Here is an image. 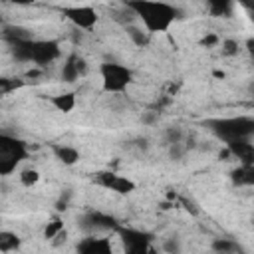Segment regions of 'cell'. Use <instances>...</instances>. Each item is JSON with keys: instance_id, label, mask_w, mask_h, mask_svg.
<instances>
[{"instance_id": "33", "label": "cell", "mask_w": 254, "mask_h": 254, "mask_svg": "<svg viewBox=\"0 0 254 254\" xmlns=\"http://www.w3.org/2000/svg\"><path fill=\"white\" fill-rule=\"evenodd\" d=\"M246 93H248L250 97H254V79L248 81V85H246Z\"/></svg>"}, {"instance_id": "9", "label": "cell", "mask_w": 254, "mask_h": 254, "mask_svg": "<svg viewBox=\"0 0 254 254\" xmlns=\"http://www.w3.org/2000/svg\"><path fill=\"white\" fill-rule=\"evenodd\" d=\"M97 183L105 189H111L119 194H129L131 190H135V183L127 177H121L117 173H109V171H103L97 175Z\"/></svg>"}, {"instance_id": "24", "label": "cell", "mask_w": 254, "mask_h": 254, "mask_svg": "<svg viewBox=\"0 0 254 254\" xmlns=\"http://www.w3.org/2000/svg\"><path fill=\"white\" fill-rule=\"evenodd\" d=\"M165 141H167V145L181 143V141H185V131H183L181 127H177V125L167 127V129H165Z\"/></svg>"}, {"instance_id": "13", "label": "cell", "mask_w": 254, "mask_h": 254, "mask_svg": "<svg viewBox=\"0 0 254 254\" xmlns=\"http://www.w3.org/2000/svg\"><path fill=\"white\" fill-rule=\"evenodd\" d=\"M81 77V71H79V56L77 54H69L62 65V81L65 83H73Z\"/></svg>"}, {"instance_id": "3", "label": "cell", "mask_w": 254, "mask_h": 254, "mask_svg": "<svg viewBox=\"0 0 254 254\" xmlns=\"http://www.w3.org/2000/svg\"><path fill=\"white\" fill-rule=\"evenodd\" d=\"M204 125L214 133V137H218L224 143H230V141H250L254 137V117H250V115L208 119Z\"/></svg>"}, {"instance_id": "25", "label": "cell", "mask_w": 254, "mask_h": 254, "mask_svg": "<svg viewBox=\"0 0 254 254\" xmlns=\"http://www.w3.org/2000/svg\"><path fill=\"white\" fill-rule=\"evenodd\" d=\"M40 181V173L36 171V169H22L20 171V183L24 185V187H34L36 183Z\"/></svg>"}, {"instance_id": "22", "label": "cell", "mask_w": 254, "mask_h": 254, "mask_svg": "<svg viewBox=\"0 0 254 254\" xmlns=\"http://www.w3.org/2000/svg\"><path fill=\"white\" fill-rule=\"evenodd\" d=\"M163 250H165L167 254H181V250H183V242H181V238H179L177 234L167 236V238L163 240Z\"/></svg>"}, {"instance_id": "12", "label": "cell", "mask_w": 254, "mask_h": 254, "mask_svg": "<svg viewBox=\"0 0 254 254\" xmlns=\"http://www.w3.org/2000/svg\"><path fill=\"white\" fill-rule=\"evenodd\" d=\"M230 181L234 187H254V165H238L230 171Z\"/></svg>"}, {"instance_id": "23", "label": "cell", "mask_w": 254, "mask_h": 254, "mask_svg": "<svg viewBox=\"0 0 254 254\" xmlns=\"http://www.w3.org/2000/svg\"><path fill=\"white\" fill-rule=\"evenodd\" d=\"M187 153H189V147H187L185 141L169 145V159H171V161H183Z\"/></svg>"}, {"instance_id": "16", "label": "cell", "mask_w": 254, "mask_h": 254, "mask_svg": "<svg viewBox=\"0 0 254 254\" xmlns=\"http://www.w3.org/2000/svg\"><path fill=\"white\" fill-rule=\"evenodd\" d=\"M50 103L62 111V113H71L73 107H75V93L73 91H65V93H58V95H52L50 97Z\"/></svg>"}, {"instance_id": "15", "label": "cell", "mask_w": 254, "mask_h": 254, "mask_svg": "<svg viewBox=\"0 0 254 254\" xmlns=\"http://www.w3.org/2000/svg\"><path fill=\"white\" fill-rule=\"evenodd\" d=\"M54 155L65 167H71L79 161V151L71 145H54Z\"/></svg>"}, {"instance_id": "2", "label": "cell", "mask_w": 254, "mask_h": 254, "mask_svg": "<svg viewBox=\"0 0 254 254\" xmlns=\"http://www.w3.org/2000/svg\"><path fill=\"white\" fill-rule=\"evenodd\" d=\"M60 54V44L56 40H28L12 44V56L16 58V62H28L40 67L56 62Z\"/></svg>"}, {"instance_id": "10", "label": "cell", "mask_w": 254, "mask_h": 254, "mask_svg": "<svg viewBox=\"0 0 254 254\" xmlns=\"http://www.w3.org/2000/svg\"><path fill=\"white\" fill-rule=\"evenodd\" d=\"M77 254H113L111 240L105 236H85L75 246Z\"/></svg>"}, {"instance_id": "4", "label": "cell", "mask_w": 254, "mask_h": 254, "mask_svg": "<svg viewBox=\"0 0 254 254\" xmlns=\"http://www.w3.org/2000/svg\"><path fill=\"white\" fill-rule=\"evenodd\" d=\"M28 157L26 143L8 133L0 135V175H12L16 167Z\"/></svg>"}, {"instance_id": "8", "label": "cell", "mask_w": 254, "mask_h": 254, "mask_svg": "<svg viewBox=\"0 0 254 254\" xmlns=\"http://www.w3.org/2000/svg\"><path fill=\"white\" fill-rule=\"evenodd\" d=\"M85 232H97V230H119V224L113 216L99 212V210H91L85 212L81 216V224H79Z\"/></svg>"}, {"instance_id": "35", "label": "cell", "mask_w": 254, "mask_h": 254, "mask_svg": "<svg viewBox=\"0 0 254 254\" xmlns=\"http://www.w3.org/2000/svg\"><path fill=\"white\" fill-rule=\"evenodd\" d=\"M252 60H254V58H252Z\"/></svg>"}, {"instance_id": "11", "label": "cell", "mask_w": 254, "mask_h": 254, "mask_svg": "<svg viewBox=\"0 0 254 254\" xmlns=\"http://www.w3.org/2000/svg\"><path fill=\"white\" fill-rule=\"evenodd\" d=\"M226 149L240 165H254V143L252 141H230Z\"/></svg>"}, {"instance_id": "20", "label": "cell", "mask_w": 254, "mask_h": 254, "mask_svg": "<svg viewBox=\"0 0 254 254\" xmlns=\"http://www.w3.org/2000/svg\"><path fill=\"white\" fill-rule=\"evenodd\" d=\"M212 252L216 254H234V252H240V246L230 240V238H214L212 244H210Z\"/></svg>"}, {"instance_id": "17", "label": "cell", "mask_w": 254, "mask_h": 254, "mask_svg": "<svg viewBox=\"0 0 254 254\" xmlns=\"http://www.w3.org/2000/svg\"><path fill=\"white\" fill-rule=\"evenodd\" d=\"M125 32L137 48H147L149 46V32L145 28H141L137 24H129V26H125Z\"/></svg>"}, {"instance_id": "14", "label": "cell", "mask_w": 254, "mask_h": 254, "mask_svg": "<svg viewBox=\"0 0 254 254\" xmlns=\"http://www.w3.org/2000/svg\"><path fill=\"white\" fill-rule=\"evenodd\" d=\"M2 36H4V40H6L10 46L16 44V42L34 40V36H32L30 30H26V28H22V26H14V24H6V26L2 28Z\"/></svg>"}, {"instance_id": "5", "label": "cell", "mask_w": 254, "mask_h": 254, "mask_svg": "<svg viewBox=\"0 0 254 254\" xmlns=\"http://www.w3.org/2000/svg\"><path fill=\"white\" fill-rule=\"evenodd\" d=\"M99 73H101L103 91H107V93H123L133 81V71L127 65L117 64V62L101 64Z\"/></svg>"}, {"instance_id": "31", "label": "cell", "mask_w": 254, "mask_h": 254, "mask_svg": "<svg viewBox=\"0 0 254 254\" xmlns=\"http://www.w3.org/2000/svg\"><path fill=\"white\" fill-rule=\"evenodd\" d=\"M65 238H67V232H65V230H62V232L54 238V242H56V244H62V242H65Z\"/></svg>"}, {"instance_id": "7", "label": "cell", "mask_w": 254, "mask_h": 254, "mask_svg": "<svg viewBox=\"0 0 254 254\" xmlns=\"http://www.w3.org/2000/svg\"><path fill=\"white\" fill-rule=\"evenodd\" d=\"M62 12L73 24L75 30H91V28H95V24L99 20L97 10L91 6H67Z\"/></svg>"}, {"instance_id": "21", "label": "cell", "mask_w": 254, "mask_h": 254, "mask_svg": "<svg viewBox=\"0 0 254 254\" xmlns=\"http://www.w3.org/2000/svg\"><path fill=\"white\" fill-rule=\"evenodd\" d=\"M62 230H65V228H64V222H62L60 216H56V218H52V222L46 224V228H44V238L54 240Z\"/></svg>"}, {"instance_id": "32", "label": "cell", "mask_w": 254, "mask_h": 254, "mask_svg": "<svg viewBox=\"0 0 254 254\" xmlns=\"http://www.w3.org/2000/svg\"><path fill=\"white\" fill-rule=\"evenodd\" d=\"M246 50H248V54L254 58V38H248V40H246Z\"/></svg>"}, {"instance_id": "6", "label": "cell", "mask_w": 254, "mask_h": 254, "mask_svg": "<svg viewBox=\"0 0 254 254\" xmlns=\"http://www.w3.org/2000/svg\"><path fill=\"white\" fill-rule=\"evenodd\" d=\"M119 236L125 246V254H151V234L137 228H121Z\"/></svg>"}, {"instance_id": "19", "label": "cell", "mask_w": 254, "mask_h": 254, "mask_svg": "<svg viewBox=\"0 0 254 254\" xmlns=\"http://www.w3.org/2000/svg\"><path fill=\"white\" fill-rule=\"evenodd\" d=\"M208 10H210L212 16L230 18L232 12H234V4L228 2V0H210V2H208Z\"/></svg>"}, {"instance_id": "26", "label": "cell", "mask_w": 254, "mask_h": 254, "mask_svg": "<svg viewBox=\"0 0 254 254\" xmlns=\"http://www.w3.org/2000/svg\"><path fill=\"white\" fill-rule=\"evenodd\" d=\"M238 54V42L232 38L222 40V56H236Z\"/></svg>"}, {"instance_id": "1", "label": "cell", "mask_w": 254, "mask_h": 254, "mask_svg": "<svg viewBox=\"0 0 254 254\" xmlns=\"http://www.w3.org/2000/svg\"><path fill=\"white\" fill-rule=\"evenodd\" d=\"M127 6L135 12V16L143 22V28L149 34L157 32H167L177 18H181V10L173 4L167 2H147V0H137V2H127Z\"/></svg>"}, {"instance_id": "27", "label": "cell", "mask_w": 254, "mask_h": 254, "mask_svg": "<svg viewBox=\"0 0 254 254\" xmlns=\"http://www.w3.org/2000/svg\"><path fill=\"white\" fill-rule=\"evenodd\" d=\"M220 44V38L216 36V34H212V32H208L202 40H200V46H204V48H214V46H218Z\"/></svg>"}, {"instance_id": "29", "label": "cell", "mask_w": 254, "mask_h": 254, "mask_svg": "<svg viewBox=\"0 0 254 254\" xmlns=\"http://www.w3.org/2000/svg\"><path fill=\"white\" fill-rule=\"evenodd\" d=\"M20 85H22V81L14 83V81H10V79H6V77H4V79H0V91H2V93H8L12 87H20Z\"/></svg>"}, {"instance_id": "28", "label": "cell", "mask_w": 254, "mask_h": 254, "mask_svg": "<svg viewBox=\"0 0 254 254\" xmlns=\"http://www.w3.org/2000/svg\"><path fill=\"white\" fill-rule=\"evenodd\" d=\"M157 119H159V113H157V111H153V109L143 111V115H141V123H143V125H153Z\"/></svg>"}, {"instance_id": "30", "label": "cell", "mask_w": 254, "mask_h": 254, "mask_svg": "<svg viewBox=\"0 0 254 254\" xmlns=\"http://www.w3.org/2000/svg\"><path fill=\"white\" fill-rule=\"evenodd\" d=\"M240 6L246 10V14H248V18L254 22V2H240Z\"/></svg>"}, {"instance_id": "18", "label": "cell", "mask_w": 254, "mask_h": 254, "mask_svg": "<svg viewBox=\"0 0 254 254\" xmlns=\"http://www.w3.org/2000/svg\"><path fill=\"white\" fill-rule=\"evenodd\" d=\"M20 244H22V240H20V236L16 232H10V230H2L0 232V252L2 254L18 250Z\"/></svg>"}, {"instance_id": "34", "label": "cell", "mask_w": 254, "mask_h": 254, "mask_svg": "<svg viewBox=\"0 0 254 254\" xmlns=\"http://www.w3.org/2000/svg\"><path fill=\"white\" fill-rule=\"evenodd\" d=\"M40 73H42L40 69H30V71H28V77H38Z\"/></svg>"}]
</instances>
